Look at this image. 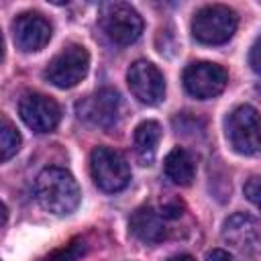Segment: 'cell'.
<instances>
[{
    "mask_svg": "<svg viewBox=\"0 0 261 261\" xmlns=\"http://www.w3.org/2000/svg\"><path fill=\"white\" fill-rule=\"evenodd\" d=\"M35 196L43 210L63 216L77 208L80 188L73 175L63 167H47L37 175Z\"/></svg>",
    "mask_w": 261,
    "mask_h": 261,
    "instance_id": "1",
    "label": "cell"
},
{
    "mask_svg": "<svg viewBox=\"0 0 261 261\" xmlns=\"http://www.w3.org/2000/svg\"><path fill=\"white\" fill-rule=\"evenodd\" d=\"M237 14L228 6L212 4L204 6L194 14L192 33L200 43L206 45H222L237 31Z\"/></svg>",
    "mask_w": 261,
    "mask_h": 261,
    "instance_id": "2",
    "label": "cell"
},
{
    "mask_svg": "<svg viewBox=\"0 0 261 261\" xmlns=\"http://www.w3.org/2000/svg\"><path fill=\"white\" fill-rule=\"evenodd\" d=\"M75 110L82 120L102 130H114L122 120V100L120 94L112 88H102L82 98Z\"/></svg>",
    "mask_w": 261,
    "mask_h": 261,
    "instance_id": "3",
    "label": "cell"
},
{
    "mask_svg": "<svg viewBox=\"0 0 261 261\" xmlns=\"http://www.w3.org/2000/svg\"><path fill=\"white\" fill-rule=\"evenodd\" d=\"M100 27L112 43L130 45L143 33V18L126 2H108L100 10Z\"/></svg>",
    "mask_w": 261,
    "mask_h": 261,
    "instance_id": "4",
    "label": "cell"
},
{
    "mask_svg": "<svg viewBox=\"0 0 261 261\" xmlns=\"http://www.w3.org/2000/svg\"><path fill=\"white\" fill-rule=\"evenodd\" d=\"M90 171L94 184L102 192H120L130 181V167L126 159L108 147H96L90 157Z\"/></svg>",
    "mask_w": 261,
    "mask_h": 261,
    "instance_id": "5",
    "label": "cell"
},
{
    "mask_svg": "<svg viewBox=\"0 0 261 261\" xmlns=\"http://www.w3.org/2000/svg\"><path fill=\"white\" fill-rule=\"evenodd\" d=\"M90 67V55L84 45L69 43L65 45L47 65L45 77L57 88H73L80 84Z\"/></svg>",
    "mask_w": 261,
    "mask_h": 261,
    "instance_id": "6",
    "label": "cell"
},
{
    "mask_svg": "<svg viewBox=\"0 0 261 261\" xmlns=\"http://www.w3.org/2000/svg\"><path fill=\"white\" fill-rule=\"evenodd\" d=\"M226 137L234 151L243 155L259 153V114L253 106L243 104L226 118Z\"/></svg>",
    "mask_w": 261,
    "mask_h": 261,
    "instance_id": "7",
    "label": "cell"
},
{
    "mask_svg": "<svg viewBox=\"0 0 261 261\" xmlns=\"http://www.w3.org/2000/svg\"><path fill=\"white\" fill-rule=\"evenodd\" d=\"M226 82H228L226 69L212 61L190 63L184 71V86L188 94L198 100H208L218 96L226 88Z\"/></svg>",
    "mask_w": 261,
    "mask_h": 261,
    "instance_id": "8",
    "label": "cell"
},
{
    "mask_svg": "<svg viewBox=\"0 0 261 261\" xmlns=\"http://www.w3.org/2000/svg\"><path fill=\"white\" fill-rule=\"evenodd\" d=\"M126 82H128V88H130L133 96L143 104H149V106L159 104L165 96L163 73L151 61H145V59L135 61L128 67Z\"/></svg>",
    "mask_w": 261,
    "mask_h": 261,
    "instance_id": "9",
    "label": "cell"
},
{
    "mask_svg": "<svg viewBox=\"0 0 261 261\" xmlns=\"http://www.w3.org/2000/svg\"><path fill=\"white\" fill-rule=\"evenodd\" d=\"M18 114L24 120V124L29 128H33L35 133H49L57 126L59 118H61V110L59 104L45 96V94H27L20 104H18Z\"/></svg>",
    "mask_w": 261,
    "mask_h": 261,
    "instance_id": "10",
    "label": "cell"
},
{
    "mask_svg": "<svg viewBox=\"0 0 261 261\" xmlns=\"http://www.w3.org/2000/svg\"><path fill=\"white\" fill-rule=\"evenodd\" d=\"M14 43L22 51H39L51 39V24L39 12H22L12 22Z\"/></svg>",
    "mask_w": 261,
    "mask_h": 261,
    "instance_id": "11",
    "label": "cell"
},
{
    "mask_svg": "<svg viewBox=\"0 0 261 261\" xmlns=\"http://www.w3.org/2000/svg\"><path fill=\"white\" fill-rule=\"evenodd\" d=\"M222 237L232 247H237L245 253H255L259 247V222L245 212L232 214L224 222Z\"/></svg>",
    "mask_w": 261,
    "mask_h": 261,
    "instance_id": "12",
    "label": "cell"
},
{
    "mask_svg": "<svg viewBox=\"0 0 261 261\" xmlns=\"http://www.w3.org/2000/svg\"><path fill=\"white\" fill-rule=\"evenodd\" d=\"M128 228H130V232H133L139 241L149 243V245L163 241L165 234H167L165 218H163L159 212H155L151 206H141V208H137V210L133 212V216H130Z\"/></svg>",
    "mask_w": 261,
    "mask_h": 261,
    "instance_id": "13",
    "label": "cell"
},
{
    "mask_svg": "<svg viewBox=\"0 0 261 261\" xmlns=\"http://www.w3.org/2000/svg\"><path fill=\"white\" fill-rule=\"evenodd\" d=\"M165 175L177 184V186H190L194 175H196V163L194 157L184 149V147H173L167 155H165V163H163Z\"/></svg>",
    "mask_w": 261,
    "mask_h": 261,
    "instance_id": "14",
    "label": "cell"
},
{
    "mask_svg": "<svg viewBox=\"0 0 261 261\" xmlns=\"http://www.w3.org/2000/svg\"><path fill=\"white\" fill-rule=\"evenodd\" d=\"M161 141V126L157 120H145L135 128V151L143 165H151Z\"/></svg>",
    "mask_w": 261,
    "mask_h": 261,
    "instance_id": "15",
    "label": "cell"
},
{
    "mask_svg": "<svg viewBox=\"0 0 261 261\" xmlns=\"http://www.w3.org/2000/svg\"><path fill=\"white\" fill-rule=\"evenodd\" d=\"M20 149V135L18 130L6 122V120H0V163L14 157L16 151Z\"/></svg>",
    "mask_w": 261,
    "mask_h": 261,
    "instance_id": "16",
    "label": "cell"
},
{
    "mask_svg": "<svg viewBox=\"0 0 261 261\" xmlns=\"http://www.w3.org/2000/svg\"><path fill=\"white\" fill-rule=\"evenodd\" d=\"M84 253H86V243L82 239H75V241H71V243H67V245L51 251L41 261H77Z\"/></svg>",
    "mask_w": 261,
    "mask_h": 261,
    "instance_id": "17",
    "label": "cell"
},
{
    "mask_svg": "<svg viewBox=\"0 0 261 261\" xmlns=\"http://www.w3.org/2000/svg\"><path fill=\"white\" fill-rule=\"evenodd\" d=\"M245 196H247L249 202H253L255 206L259 204V196H261V192H259V177H257V175H253V177L245 184Z\"/></svg>",
    "mask_w": 261,
    "mask_h": 261,
    "instance_id": "18",
    "label": "cell"
},
{
    "mask_svg": "<svg viewBox=\"0 0 261 261\" xmlns=\"http://www.w3.org/2000/svg\"><path fill=\"white\" fill-rule=\"evenodd\" d=\"M181 208H184V206H181L179 202H167V204L161 208L159 214H161L165 220H173V218H179V216H181Z\"/></svg>",
    "mask_w": 261,
    "mask_h": 261,
    "instance_id": "19",
    "label": "cell"
},
{
    "mask_svg": "<svg viewBox=\"0 0 261 261\" xmlns=\"http://www.w3.org/2000/svg\"><path fill=\"white\" fill-rule=\"evenodd\" d=\"M206 261H230V255L222 249H212L208 255H206Z\"/></svg>",
    "mask_w": 261,
    "mask_h": 261,
    "instance_id": "20",
    "label": "cell"
},
{
    "mask_svg": "<svg viewBox=\"0 0 261 261\" xmlns=\"http://www.w3.org/2000/svg\"><path fill=\"white\" fill-rule=\"evenodd\" d=\"M249 59H251L253 71H259V69H261V67H259V65H261V63H259V39L253 43V47H251V57H249Z\"/></svg>",
    "mask_w": 261,
    "mask_h": 261,
    "instance_id": "21",
    "label": "cell"
},
{
    "mask_svg": "<svg viewBox=\"0 0 261 261\" xmlns=\"http://www.w3.org/2000/svg\"><path fill=\"white\" fill-rule=\"evenodd\" d=\"M167 261H196V259H194L192 255H186V253H184V255H175V257H171V259H167Z\"/></svg>",
    "mask_w": 261,
    "mask_h": 261,
    "instance_id": "22",
    "label": "cell"
},
{
    "mask_svg": "<svg viewBox=\"0 0 261 261\" xmlns=\"http://www.w3.org/2000/svg\"><path fill=\"white\" fill-rule=\"evenodd\" d=\"M4 55V41H2V33H0V59Z\"/></svg>",
    "mask_w": 261,
    "mask_h": 261,
    "instance_id": "23",
    "label": "cell"
}]
</instances>
